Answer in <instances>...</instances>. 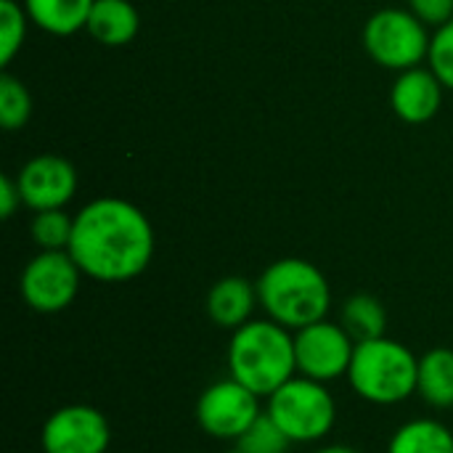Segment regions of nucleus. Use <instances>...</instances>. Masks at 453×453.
Wrapping results in <instances>:
<instances>
[{
  "mask_svg": "<svg viewBox=\"0 0 453 453\" xmlns=\"http://www.w3.org/2000/svg\"><path fill=\"white\" fill-rule=\"evenodd\" d=\"M19 204H24V202H21L16 178L0 175V215H3V220L13 218V212L19 210Z\"/></svg>",
  "mask_w": 453,
  "mask_h": 453,
  "instance_id": "obj_25",
  "label": "nucleus"
},
{
  "mask_svg": "<svg viewBox=\"0 0 453 453\" xmlns=\"http://www.w3.org/2000/svg\"><path fill=\"white\" fill-rule=\"evenodd\" d=\"M260 414V398L234 377L212 382L196 401L199 427L210 438L226 443H236L257 422Z\"/></svg>",
  "mask_w": 453,
  "mask_h": 453,
  "instance_id": "obj_8",
  "label": "nucleus"
},
{
  "mask_svg": "<svg viewBox=\"0 0 453 453\" xmlns=\"http://www.w3.org/2000/svg\"><path fill=\"white\" fill-rule=\"evenodd\" d=\"M388 453H453V433L438 419H411L393 433Z\"/></svg>",
  "mask_w": 453,
  "mask_h": 453,
  "instance_id": "obj_18",
  "label": "nucleus"
},
{
  "mask_svg": "<svg viewBox=\"0 0 453 453\" xmlns=\"http://www.w3.org/2000/svg\"><path fill=\"white\" fill-rule=\"evenodd\" d=\"M340 324L353 337L356 345L380 340V337H385V329H388V311L374 295L358 292L342 303Z\"/></svg>",
  "mask_w": 453,
  "mask_h": 453,
  "instance_id": "obj_17",
  "label": "nucleus"
},
{
  "mask_svg": "<svg viewBox=\"0 0 453 453\" xmlns=\"http://www.w3.org/2000/svg\"><path fill=\"white\" fill-rule=\"evenodd\" d=\"M417 377L419 358L414 350L398 340L380 337L356 345L345 380L361 401L372 406H398L417 395Z\"/></svg>",
  "mask_w": 453,
  "mask_h": 453,
  "instance_id": "obj_4",
  "label": "nucleus"
},
{
  "mask_svg": "<svg viewBox=\"0 0 453 453\" xmlns=\"http://www.w3.org/2000/svg\"><path fill=\"white\" fill-rule=\"evenodd\" d=\"M72 231H74V218H69L61 210H42L35 212L32 223H29V234L32 242L37 244V250L45 252H56V250H69L72 242Z\"/></svg>",
  "mask_w": 453,
  "mask_h": 453,
  "instance_id": "obj_19",
  "label": "nucleus"
},
{
  "mask_svg": "<svg viewBox=\"0 0 453 453\" xmlns=\"http://www.w3.org/2000/svg\"><path fill=\"white\" fill-rule=\"evenodd\" d=\"M69 255L88 279L125 284L151 265L154 228L127 199L101 196L74 215Z\"/></svg>",
  "mask_w": 453,
  "mask_h": 453,
  "instance_id": "obj_1",
  "label": "nucleus"
},
{
  "mask_svg": "<svg viewBox=\"0 0 453 453\" xmlns=\"http://www.w3.org/2000/svg\"><path fill=\"white\" fill-rule=\"evenodd\" d=\"M27 8L16 0H0V64L8 66L27 37Z\"/></svg>",
  "mask_w": 453,
  "mask_h": 453,
  "instance_id": "obj_21",
  "label": "nucleus"
},
{
  "mask_svg": "<svg viewBox=\"0 0 453 453\" xmlns=\"http://www.w3.org/2000/svg\"><path fill=\"white\" fill-rule=\"evenodd\" d=\"M417 395L433 409H453V350L433 348L419 358Z\"/></svg>",
  "mask_w": 453,
  "mask_h": 453,
  "instance_id": "obj_16",
  "label": "nucleus"
},
{
  "mask_svg": "<svg viewBox=\"0 0 453 453\" xmlns=\"http://www.w3.org/2000/svg\"><path fill=\"white\" fill-rule=\"evenodd\" d=\"M257 300L265 319L289 332L324 321L332 308L326 276L308 260L284 257L271 263L257 279Z\"/></svg>",
  "mask_w": 453,
  "mask_h": 453,
  "instance_id": "obj_3",
  "label": "nucleus"
},
{
  "mask_svg": "<svg viewBox=\"0 0 453 453\" xmlns=\"http://www.w3.org/2000/svg\"><path fill=\"white\" fill-rule=\"evenodd\" d=\"M32 24L56 37H69L88 27L96 0H21Z\"/></svg>",
  "mask_w": 453,
  "mask_h": 453,
  "instance_id": "obj_15",
  "label": "nucleus"
},
{
  "mask_svg": "<svg viewBox=\"0 0 453 453\" xmlns=\"http://www.w3.org/2000/svg\"><path fill=\"white\" fill-rule=\"evenodd\" d=\"M353 353H356V342L342 329V324L324 319L295 332L297 374L311 377L316 382L329 385L334 380L348 377Z\"/></svg>",
  "mask_w": 453,
  "mask_h": 453,
  "instance_id": "obj_9",
  "label": "nucleus"
},
{
  "mask_svg": "<svg viewBox=\"0 0 453 453\" xmlns=\"http://www.w3.org/2000/svg\"><path fill=\"white\" fill-rule=\"evenodd\" d=\"M111 443V427L106 414L85 403H69L56 409L42 430V453H106Z\"/></svg>",
  "mask_w": 453,
  "mask_h": 453,
  "instance_id": "obj_10",
  "label": "nucleus"
},
{
  "mask_svg": "<svg viewBox=\"0 0 453 453\" xmlns=\"http://www.w3.org/2000/svg\"><path fill=\"white\" fill-rule=\"evenodd\" d=\"M427 61H430V69L438 74V80L449 90H453V19L443 27H438V32L433 35Z\"/></svg>",
  "mask_w": 453,
  "mask_h": 453,
  "instance_id": "obj_23",
  "label": "nucleus"
},
{
  "mask_svg": "<svg viewBox=\"0 0 453 453\" xmlns=\"http://www.w3.org/2000/svg\"><path fill=\"white\" fill-rule=\"evenodd\" d=\"M265 414L295 443H319L337 425V401L324 382L295 374L271 398Z\"/></svg>",
  "mask_w": 453,
  "mask_h": 453,
  "instance_id": "obj_5",
  "label": "nucleus"
},
{
  "mask_svg": "<svg viewBox=\"0 0 453 453\" xmlns=\"http://www.w3.org/2000/svg\"><path fill=\"white\" fill-rule=\"evenodd\" d=\"M32 114V96L24 88L21 80H16L13 74L3 72L0 74V125L13 133L21 130L29 122Z\"/></svg>",
  "mask_w": 453,
  "mask_h": 453,
  "instance_id": "obj_20",
  "label": "nucleus"
},
{
  "mask_svg": "<svg viewBox=\"0 0 453 453\" xmlns=\"http://www.w3.org/2000/svg\"><path fill=\"white\" fill-rule=\"evenodd\" d=\"M228 377L242 382L257 398H271L297 374L295 332L271 319H252L231 332Z\"/></svg>",
  "mask_w": 453,
  "mask_h": 453,
  "instance_id": "obj_2",
  "label": "nucleus"
},
{
  "mask_svg": "<svg viewBox=\"0 0 453 453\" xmlns=\"http://www.w3.org/2000/svg\"><path fill=\"white\" fill-rule=\"evenodd\" d=\"M409 5L427 27H443L453 19V0H409Z\"/></svg>",
  "mask_w": 453,
  "mask_h": 453,
  "instance_id": "obj_24",
  "label": "nucleus"
},
{
  "mask_svg": "<svg viewBox=\"0 0 453 453\" xmlns=\"http://www.w3.org/2000/svg\"><path fill=\"white\" fill-rule=\"evenodd\" d=\"M443 82L438 80V74L433 69H406L398 74L393 93H390V106L398 114V119L409 122V125H422L430 122L441 104H443Z\"/></svg>",
  "mask_w": 453,
  "mask_h": 453,
  "instance_id": "obj_12",
  "label": "nucleus"
},
{
  "mask_svg": "<svg viewBox=\"0 0 453 453\" xmlns=\"http://www.w3.org/2000/svg\"><path fill=\"white\" fill-rule=\"evenodd\" d=\"M16 183L24 207L35 212L61 210L72 202L77 191V173L72 162H66L64 157L40 154L19 170Z\"/></svg>",
  "mask_w": 453,
  "mask_h": 453,
  "instance_id": "obj_11",
  "label": "nucleus"
},
{
  "mask_svg": "<svg viewBox=\"0 0 453 453\" xmlns=\"http://www.w3.org/2000/svg\"><path fill=\"white\" fill-rule=\"evenodd\" d=\"M313 453H361L356 451L353 446H342V443H337V446H324V449H319V451Z\"/></svg>",
  "mask_w": 453,
  "mask_h": 453,
  "instance_id": "obj_26",
  "label": "nucleus"
},
{
  "mask_svg": "<svg viewBox=\"0 0 453 453\" xmlns=\"http://www.w3.org/2000/svg\"><path fill=\"white\" fill-rule=\"evenodd\" d=\"M433 37L427 35V24L403 8H382L369 16L364 27V48L366 53L385 69L406 72L419 66L430 53Z\"/></svg>",
  "mask_w": 453,
  "mask_h": 453,
  "instance_id": "obj_6",
  "label": "nucleus"
},
{
  "mask_svg": "<svg viewBox=\"0 0 453 453\" xmlns=\"http://www.w3.org/2000/svg\"><path fill=\"white\" fill-rule=\"evenodd\" d=\"M141 27V16L130 0H96L88 16V32L106 48L127 45Z\"/></svg>",
  "mask_w": 453,
  "mask_h": 453,
  "instance_id": "obj_14",
  "label": "nucleus"
},
{
  "mask_svg": "<svg viewBox=\"0 0 453 453\" xmlns=\"http://www.w3.org/2000/svg\"><path fill=\"white\" fill-rule=\"evenodd\" d=\"M257 305V287L244 276H226L215 281L204 303L210 321L228 332H236L239 326L250 324Z\"/></svg>",
  "mask_w": 453,
  "mask_h": 453,
  "instance_id": "obj_13",
  "label": "nucleus"
},
{
  "mask_svg": "<svg viewBox=\"0 0 453 453\" xmlns=\"http://www.w3.org/2000/svg\"><path fill=\"white\" fill-rule=\"evenodd\" d=\"M292 441L279 430V425L263 411L257 422L234 443L231 453H287Z\"/></svg>",
  "mask_w": 453,
  "mask_h": 453,
  "instance_id": "obj_22",
  "label": "nucleus"
},
{
  "mask_svg": "<svg viewBox=\"0 0 453 453\" xmlns=\"http://www.w3.org/2000/svg\"><path fill=\"white\" fill-rule=\"evenodd\" d=\"M85 273L69 255V250H56L45 252L40 250L21 271L19 289L21 300L42 316H53L66 311L77 292H80V279Z\"/></svg>",
  "mask_w": 453,
  "mask_h": 453,
  "instance_id": "obj_7",
  "label": "nucleus"
}]
</instances>
